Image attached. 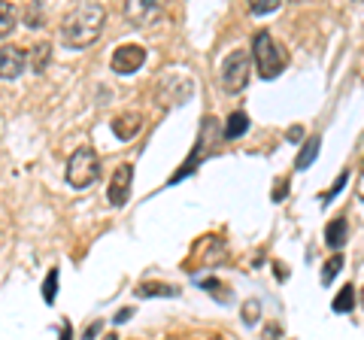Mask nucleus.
I'll use <instances>...</instances> for the list:
<instances>
[{"label":"nucleus","instance_id":"obj_25","mask_svg":"<svg viewBox=\"0 0 364 340\" xmlns=\"http://www.w3.org/2000/svg\"><path fill=\"white\" fill-rule=\"evenodd\" d=\"M97 331H100V322H95V325H91V328H88V331H85V340H91V337H95Z\"/></svg>","mask_w":364,"mask_h":340},{"label":"nucleus","instance_id":"obj_14","mask_svg":"<svg viewBox=\"0 0 364 340\" xmlns=\"http://www.w3.org/2000/svg\"><path fill=\"white\" fill-rule=\"evenodd\" d=\"M331 310H334V313H352V310H355V286H352V282L337 292Z\"/></svg>","mask_w":364,"mask_h":340},{"label":"nucleus","instance_id":"obj_17","mask_svg":"<svg viewBox=\"0 0 364 340\" xmlns=\"http://www.w3.org/2000/svg\"><path fill=\"white\" fill-rule=\"evenodd\" d=\"M343 265H346V258L340 253L331 255V262H325V270H322V282H325V286H328V282H334V277L340 274V267H343Z\"/></svg>","mask_w":364,"mask_h":340},{"label":"nucleus","instance_id":"obj_23","mask_svg":"<svg viewBox=\"0 0 364 340\" xmlns=\"http://www.w3.org/2000/svg\"><path fill=\"white\" fill-rule=\"evenodd\" d=\"M70 334H73V328H70V322H64V325H61V340H70Z\"/></svg>","mask_w":364,"mask_h":340},{"label":"nucleus","instance_id":"obj_3","mask_svg":"<svg viewBox=\"0 0 364 340\" xmlns=\"http://www.w3.org/2000/svg\"><path fill=\"white\" fill-rule=\"evenodd\" d=\"M100 179V158L91 146H79L67 161V183L73 188H91Z\"/></svg>","mask_w":364,"mask_h":340},{"label":"nucleus","instance_id":"obj_16","mask_svg":"<svg viewBox=\"0 0 364 340\" xmlns=\"http://www.w3.org/2000/svg\"><path fill=\"white\" fill-rule=\"evenodd\" d=\"M55 294H58V267H52L46 274V282H43V298L46 304H55Z\"/></svg>","mask_w":364,"mask_h":340},{"label":"nucleus","instance_id":"obj_22","mask_svg":"<svg viewBox=\"0 0 364 340\" xmlns=\"http://www.w3.org/2000/svg\"><path fill=\"white\" fill-rule=\"evenodd\" d=\"M343 186H346V174H340V176H337V183L331 186V191H325V203H328V201H334V198H337V191L343 188Z\"/></svg>","mask_w":364,"mask_h":340},{"label":"nucleus","instance_id":"obj_12","mask_svg":"<svg viewBox=\"0 0 364 340\" xmlns=\"http://www.w3.org/2000/svg\"><path fill=\"white\" fill-rule=\"evenodd\" d=\"M249 131V116L243 110H237V112H231L228 116V122H225V137L228 140H237V137H243V134Z\"/></svg>","mask_w":364,"mask_h":340},{"label":"nucleus","instance_id":"obj_11","mask_svg":"<svg viewBox=\"0 0 364 340\" xmlns=\"http://www.w3.org/2000/svg\"><path fill=\"white\" fill-rule=\"evenodd\" d=\"M318 146H322V137H318V134H313V137L301 146L298 158H294V170H306V167H310V164L316 161V155H318Z\"/></svg>","mask_w":364,"mask_h":340},{"label":"nucleus","instance_id":"obj_6","mask_svg":"<svg viewBox=\"0 0 364 340\" xmlns=\"http://www.w3.org/2000/svg\"><path fill=\"white\" fill-rule=\"evenodd\" d=\"M131 183H134V164H119L116 174L109 176V188H107L109 207H124V203H128Z\"/></svg>","mask_w":364,"mask_h":340},{"label":"nucleus","instance_id":"obj_5","mask_svg":"<svg viewBox=\"0 0 364 340\" xmlns=\"http://www.w3.org/2000/svg\"><path fill=\"white\" fill-rule=\"evenodd\" d=\"M143 64H146V49L136 46V43H122L109 58L112 73H119V76H131V73L140 70Z\"/></svg>","mask_w":364,"mask_h":340},{"label":"nucleus","instance_id":"obj_15","mask_svg":"<svg viewBox=\"0 0 364 340\" xmlns=\"http://www.w3.org/2000/svg\"><path fill=\"white\" fill-rule=\"evenodd\" d=\"M16 21H18V16H16V6H13V4H4V0H0V40L13 33Z\"/></svg>","mask_w":364,"mask_h":340},{"label":"nucleus","instance_id":"obj_13","mask_svg":"<svg viewBox=\"0 0 364 340\" xmlns=\"http://www.w3.org/2000/svg\"><path fill=\"white\" fill-rule=\"evenodd\" d=\"M49 61H52V46L49 43H37V46L31 49V58H28V64L33 67V73H43L46 67H49Z\"/></svg>","mask_w":364,"mask_h":340},{"label":"nucleus","instance_id":"obj_4","mask_svg":"<svg viewBox=\"0 0 364 340\" xmlns=\"http://www.w3.org/2000/svg\"><path fill=\"white\" fill-rule=\"evenodd\" d=\"M249 76H252V61H249V52L234 49L222 61V85H225V92L240 95L243 88L249 85Z\"/></svg>","mask_w":364,"mask_h":340},{"label":"nucleus","instance_id":"obj_10","mask_svg":"<svg viewBox=\"0 0 364 340\" xmlns=\"http://www.w3.org/2000/svg\"><path fill=\"white\" fill-rule=\"evenodd\" d=\"M346 237H349V222H346L343 216H337L334 222H328L325 240H328V246H331L334 253H340V249L346 246Z\"/></svg>","mask_w":364,"mask_h":340},{"label":"nucleus","instance_id":"obj_8","mask_svg":"<svg viewBox=\"0 0 364 340\" xmlns=\"http://www.w3.org/2000/svg\"><path fill=\"white\" fill-rule=\"evenodd\" d=\"M28 67V55L18 46H4L0 49V79H18Z\"/></svg>","mask_w":364,"mask_h":340},{"label":"nucleus","instance_id":"obj_9","mask_svg":"<svg viewBox=\"0 0 364 340\" xmlns=\"http://www.w3.org/2000/svg\"><path fill=\"white\" fill-rule=\"evenodd\" d=\"M143 131V116L140 112H122V116L112 119V134H116L119 140H134L136 134Z\"/></svg>","mask_w":364,"mask_h":340},{"label":"nucleus","instance_id":"obj_20","mask_svg":"<svg viewBox=\"0 0 364 340\" xmlns=\"http://www.w3.org/2000/svg\"><path fill=\"white\" fill-rule=\"evenodd\" d=\"M25 25H28V28H40V25H43V6H40V4H28Z\"/></svg>","mask_w":364,"mask_h":340},{"label":"nucleus","instance_id":"obj_2","mask_svg":"<svg viewBox=\"0 0 364 340\" xmlns=\"http://www.w3.org/2000/svg\"><path fill=\"white\" fill-rule=\"evenodd\" d=\"M249 61H255V70H258L261 79H277L289 67V52L279 40H273L270 31H258L252 37Z\"/></svg>","mask_w":364,"mask_h":340},{"label":"nucleus","instance_id":"obj_26","mask_svg":"<svg viewBox=\"0 0 364 340\" xmlns=\"http://www.w3.org/2000/svg\"><path fill=\"white\" fill-rule=\"evenodd\" d=\"M104 340H116V334H109V337H104Z\"/></svg>","mask_w":364,"mask_h":340},{"label":"nucleus","instance_id":"obj_19","mask_svg":"<svg viewBox=\"0 0 364 340\" xmlns=\"http://www.w3.org/2000/svg\"><path fill=\"white\" fill-rule=\"evenodd\" d=\"M279 9V0H258V4L249 6V13L252 16H267V13H277Z\"/></svg>","mask_w":364,"mask_h":340},{"label":"nucleus","instance_id":"obj_24","mask_svg":"<svg viewBox=\"0 0 364 340\" xmlns=\"http://www.w3.org/2000/svg\"><path fill=\"white\" fill-rule=\"evenodd\" d=\"M128 316H131V307H124V310H119V316H116V322H128Z\"/></svg>","mask_w":364,"mask_h":340},{"label":"nucleus","instance_id":"obj_1","mask_svg":"<svg viewBox=\"0 0 364 340\" xmlns=\"http://www.w3.org/2000/svg\"><path fill=\"white\" fill-rule=\"evenodd\" d=\"M107 25L104 4H76L61 21V46L67 49H88L95 46Z\"/></svg>","mask_w":364,"mask_h":340},{"label":"nucleus","instance_id":"obj_18","mask_svg":"<svg viewBox=\"0 0 364 340\" xmlns=\"http://www.w3.org/2000/svg\"><path fill=\"white\" fill-rule=\"evenodd\" d=\"M140 294H143V298H155V294H167V298H173L176 289L173 286H164V282H143Z\"/></svg>","mask_w":364,"mask_h":340},{"label":"nucleus","instance_id":"obj_21","mask_svg":"<svg viewBox=\"0 0 364 340\" xmlns=\"http://www.w3.org/2000/svg\"><path fill=\"white\" fill-rule=\"evenodd\" d=\"M243 319L252 325L258 319V301H246V307H243Z\"/></svg>","mask_w":364,"mask_h":340},{"label":"nucleus","instance_id":"obj_7","mask_svg":"<svg viewBox=\"0 0 364 340\" xmlns=\"http://www.w3.org/2000/svg\"><path fill=\"white\" fill-rule=\"evenodd\" d=\"M164 13L161 4H155V0H128L124 4V18L131 21L134 28H149L152 21H158Z\"/></svg>","mask_w":364,"mask_h":340}]
</instances>
